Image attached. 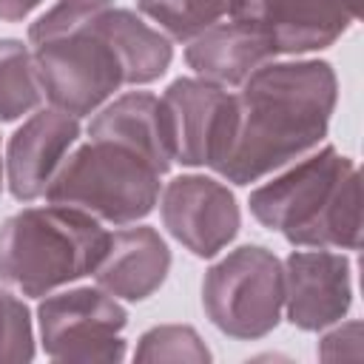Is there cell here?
Returning a JSON list of instances; mask_svg holds the SVG:
<instances>
[{
  "label": "cell",
  "instance_id": "11",
  "mask_svg": "<svg viewBox=\"0 0 364 364\" xmlns=\"http://www.w3.org/2000/svg\"><path fill=\"white\" fill-rule=\"evenodd\" d=\"M77 134V119L60 108L40 111L28 122H23V128L11 136L6 154L9 191L23 202L43 196L48 182L60 171L68 148L74 145Z\"/></svg>",
  "mask_w": 364,
  "mask_h": 364
},
{
  "label": "cell",
  "instance_id": "13",
  "mask_svg": "<svg viewBox=\"0 0 364 364\" xmlns=\"http://www.w3.org/2000/svg\"><path fill=\"white\" fill-rule=\"evenodd\" d=\"M273 54V43L256 23L230 17V23H216L196 34L185 60L202 80L216 85H242Z\"/></svg>",
  "mask_w": 364,
  "mask_h": 364
},
{
  "label": "cell",
  "instance_id": "20",
  "mask_svg": "<svg viewBox=\"0 0 364 364\" xmlns=\"http://www.w3.org/2000/svg\"><path fill=\"white\" fill-rule=\"evenodd\" d=\"M34 355L31 321L23 301L0 290V361H28Z\"/></svg>",
  "mask_w": 364,
  "mask_h": 364
},
{
  "label": "cell",
  "instance_id": "15",
  "mask_svg": "<svg viewBox=\"0 0 364 364\" xmlns=\"http://www.w3.org/2000/svg\"><path fill=\"white\" fill-rule=\"evenodd\" d=\"M88 134L91 139H111L139 151L162 173L173 162L165 108L162 100H156L154 94L134 91L119 97L117 102H111L97 114V119L88 125Z\"/></svg>",
  "mask_w": 364,
  "mask_h": 364
},
{
  "label": "cell",
  "instance_id": "2",
  "mask_svg": "<svg viewBox=\"0 0 364 364\" xmlns=\"http://www.w3.org/2000/svg\"><path fill=\"white\" fill-rule=\"evenodd\" d=\"M253 216L293 245L358 247L361 182L347 156L333 148L307 156L279 179L250 193Z\"/></svg>",
  "mask_w": 364,
  "mask_h": 364
},
{
  "label": "cell",
  "instance_id": "12",
  "mask_svg": "<svg viewBox=\"0 0 364 364\" xmlns=\"http://www.w3.org/2000/svg\"><path fill=\"white\" fill-rule=\"evenodd\" d=\"M284 301L290 321L301 330H318L350 304V267L347 259L324 250H299L287 259Z\"/></svg>",
  "mask_w": 364,
  "mask_h": 364
},
{
  "label": "cell",
  "instance_id": "16",
  "mask_svg": "<svg viewBox=\"0 0 364 364\" xmlns=\"http://www.w3.org/2000/svg\"><path fill=\"white\" fill-rule=\"evenodd\" d=\"M100 26L122 63L125 82H151L165 74L171 63V43L156 28L142 23L136 14L111 6L100 14Z\"/></svg>",
  "mask_w": 364,
  "mask_h": 364
},
{
  "label": "cell",
  "instance_id": "21",
  "mask_svg": "<svg viewBox=\"0 0 364 364\" xmlns=\"http://www.w3.org/2000/svg\"><path fill=\"white\" fill-rule=\"evenodd\" d=\"M40 0H0V17L3 20H20L26 17Z\"/></svg>",
  "mask_w": 364,
  "mask_h": 364
},
{
  "label": "cell",
  "instance_id": "4",
  "mask_svg": "<svg viewBox=\"0 0 364 364\" xmlns=\"http://www.w3.org/2000/svg\"><path fill=\"white\" fill-rule=\"evenodd\" d=\"M159 176L162 171L139 151L111 139H91L63 159L46 199L125 225L156 205Z\"/></svg>",
  "mask_w": 364,
  "mask_h": 364
},
{
  "label": "cell",
  "instance_id": "10",
  "mask_svg": "<svg viewBox=\"0 0 364 364\" xmlns=\"http://www.w3.org/2000/svg\"><path fill=\"white\" fill-rule=\"evenodd\" d=\"M358 9L361 0H242L233 17L256 23L279 54L330 46Z\"/></svg>",
  "mask_w": 364,
  "mask_h": 364
},
{
  "label": "cell",
  "instance_id": "18",
  "mask_svg": "<svg viewBox=\"0 0 364 364\" xmlns=\"http://www.w3.org/2000/svg\"><path fill=\"white\" fill-rule=\"evenodd\" d=\"M40 80L34 57L17 40H0V119H17L37 108Z\"/></svg>",
  "mask_w": 364,
  "mask_h": 364
},
{
  "label": "cell",
  "instance_id": "7",
  "mask_svg": "<svg viewBox=\"0 0 364 364\" xmlns=\"http://www.w3.org/2000/svg\"><path fill=\"white\" fill-rule=\"evenodd\" d=\"M125 310L102 290L80 287L40 304L43 347L57 361H122Z\"/></svg>",
  "mask_w": 364,
  "mask_h": 364
},
{
  "label": "cell",
  "instance_id": "8",
  "mask_svg": "<svg viewBox=\"0 0 364 364\" xmlns=\"http://www.w3.org/2000/svg\"><path fill=\"white\" fill-rule=\"evenodd\" d=\"M162 108L173 159L219 168L236 134V97L210 80L182 77L168 85Z\"/></svg>",
  "mask_w": 364,
  "mask_h": 364
},
{
  "label": "cell",
  "instance_id": "17",
  "mask_svg": "<svg viewBox=\"0 0 364 364\" xmlns=\"http://www.w3.org/2000/svg\"><path fill=\"white\" fill-rule=\"evenodd\" d=\"M242 0H139V9L176 40H193L222 17H233Z\"/></svg>",
  "mask_w": 364,
  "mask_h": 364
},
{
  "label": "cell",
  "instance_id": "14",
  "mask_svg": "<svg viewBox=\"0 0 364 364\" xmlns=\"http://www.w3.org/2000/svg\"><path fill=\"white\" fill-rule=\"evenodd\" d=\"M168 267V245L154 228H125L108 233V247L94 267V276L111 296L139 301L165 282Z\"/></svg>",
  "mask_w": 364,
  "mask_h": 364
},
{
  "label": "cell",
  "instance_id": "3",
  "mask_svg": "<svg viewBox=\"0 0 364 364\" xmlns=\"http://www.w3.org/2000/svg\"><path fill=\"white\" fill-rule=\"evenodd\" d=\"M108 247L100 222L71 205L26 208L0 228V282L43 296L85 273H94Z\"/></svg>",
  "mask_w": 364,
  "mask_h": 364
},
{
  "label": "cell",
  "instance_id": "5",
  "mask_svg": "<svg viewBox=\"0 0 364 364\" xmlns=\"http://www.w3.org/2000/svg\"><path fill=\"white\" fill-rule=\"evenodd\" d=\"M105 9L77 26L31 40L40 91L54 102V108L71 117L91 114L119 85H125L122 63L100 26V14Z\"/></svg>",
  "mask_w": 364,
  "mask_h": 364
},
{
  "label": "cell",
  "instance_id": "9",
  "mask_svg": "<svg viewBox=\"0 0 364 364\" xmlns=\"http://www.w3.org/2000/svg\"><path fill=\"white\" fill-rule=\"evenodd\" d=\"M165 228L193 253H219L239 230V208L230 191L205 176H179L162 191Z\"/></svg>",
  "mask_w": 364,
  "mask_h": 364
},
{
  "label": "cell",
  "instance_id": "19",
  "mask_svg": "<svg viewBox=\"0 0 364 364\" xmlns=\"http://www.w3.org/2000/svg\"><path fill=\"white\" fill-rule=\"evenodd\" d=\"M139 361H208L210 353L199 344V336L191 327H156L142 336L136 350Z\"/></svg>",
  "mask_w": 364,
  "mask_h": 364
},
{
  "label": "cell",
  "instance_id": "1",
  "mask_svg": "<svg viewBox=\"0 0 364 364\" xmlns=\"http://www.w3.org/2000/svg\"><path fill=\"white\" fill-rule=\"evenodd\" d=\"M336 77L327 63L259 65L236 97V134L219 173L236 185L256 182L313 148L330 122Z\"/></svg>",
  "mask_w": 364,
  "mask_h": 364
},
{
  "label": "cell",
  "instance_id": "6",
  "mask_svg": "<svg viewBox=\"0 0 364 364\" xmlns=\"http://www.w3.org/2000/svg\"><path fill=\"white\" fill-rule=\"evenodd\" d=\"M202 304L222 333L259 338L279 321L284 304V270L270 250L256 245L239 247L208 270Z\"/></svg>",
  "mask_w": 364,
  "mask_h": 364
}]
</instances>
